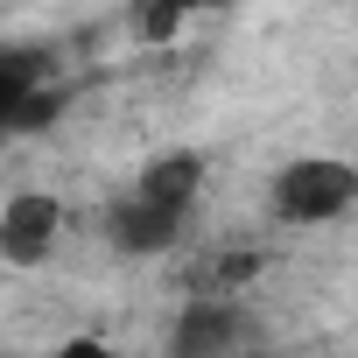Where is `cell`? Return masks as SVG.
<instances>
[{"label":"cell","instance_id":"cell-4","mask_svg":"<svg viewBox=\"0 0 358 358\" xmlns=\"http://www.w3.org/2000/svg\"><path fill=\"white\" fill-rule=\"evenodd\" d=\"M64 232V204L50 190H22L0 204V260H15V267H43L50 246Z\"/></svg>","mask_w":358,"mask_h":358},{"label":"cell","instance_id":"cell-7","mask_svg":"<svg viewBox=\"0 0 358 358\" xmlns=\"http://www.w3.org/2000/svg\"><path fill=\"white\" fill-rule=\"evenodd\" d=\"M50 358H127V351H113V344H99V337H71V344H57Z\"/></svg>","mask_w":358,"mask_h":358},{"label":"cell","instance_id":"cell-3","mask_svg":"<svg viewBox=\"0 0 358 358\" xmlns=\"http://www.w3.org/2000/svg\"><path fill=\"white\" fill-rule=\"evenodd\" d=\"M246 344H253V323L225 295L218 302H190L176 316V330H169V358H239Z\"/></svg>","mask_w":358,"mask_h":358},{"label":"cell","instance_id":"cell-6","mask_svg":"<svg viewBox=\"0 0 358 358\" xmlns=\"http://www.w3.org/2000/svg\"><path fill=\"white\" fill-rule=\"evenodd\" d=\"M183 232H190V218H169V211H155V204H141V197H120V204L106 211V239H113V253H127V260H155V253H169Z\"/></svg>","mask_w":358,"mask_h":358},{"label":"cell","instance_id":"cell-5","mask_svg":"<svg viewBox=\"0 0 358 358\" xmlns=\"http://www.w3.org/2000/svg\"><path fill=\"white\" fill-rule=\"evenodd\" d=\"M197 190H204V155L176 148V155H155V162L134 176L127 197H141V204H155V211H169V218H190V211H197Z\"/></svg>","mask_w":358,"mask_h":358},{"label":"cell","instance_id":"cell-8","mask_svg":"<svg viewBox=\"0 0 358 358\" xmlns=\"http://www.w3.org/2000/svg\"><path fill=\"white\" fill-rule=\"evenodd\" d=\"M211 8H246V0H211Z\"/></svg>","mask_w":358,"mask_h":358},{"label":"cell","instance_id":"cell-2","mask_svg":"<svg viewBox=\"0 0 358 358\" xmlns=\"http://www.w3.org/2000/svg\"><path fill=\"white\" fill-rule=\"evenodd\" d=\"M50 78H57L50 50H22V43L0 50V141L8 134H36V127H50L64 113V92Z\"/></svg>","mask_w":358,"mask_h":358},{"label":"cell","instance_id":"cell-1","mask_svg":"<svg viewBox=\"0 0 358 358\" xmlns=\"http://www.w3.org/2000/svg\"><path fill=\"white\" fill-rule=\"evenodd\" d=\"M351 204H358V169L337 155H295L267 190V211L281 225H337Z\"/></svg>","mask_w":358,"mask_h":358}]
</instances>
